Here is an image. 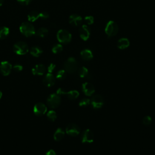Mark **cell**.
I'll list each match as a JSON object with an SVG mask.
<instances>
[{"label":"cell","instance_id":"e575fe53","mask_svg":"<svg viewBox=\"0 0 155 155\" xmlns=\"http://www.w3.org/2000/svg\"><path fill=\"white\" fill-rule=\"evenodd\" d=\"M20 4L23 5H28L32 0H17Z\"/></svg>","mask_w":155,"mask_h":155},{"label":"cell","instance_id":"52a82bcc","mask_svg":"<svg viewBox=\"0 0 155 155\" xmlns=\"http://www.w3.org/2000/svg\"><path fill=\"white\" fill-rule=\"evenodd\" d=\"M94 140V134L90 129L84 130L81 135V142L84 143H91Z\"/></svg>","mask_w":155,"mask_h":155},{"label":"cell","instance_id":"d6a6232c","mask_svg":"<svg viewBox=\"0 0 155 155\" xmlns=\"http://www.w3.org/2000/svg\"><path fill=\"white\" fill-rule=\"evenodd\" d=\"M49 17V15L46 12H41L40 13V18L43 19H46Z\"/></svg>","mask_w":155,"mask_h":155},{"label":"cell","instance_id":"ac0fdd59","mask_svg":"<svg viewBox=\"0 0 155 155\" xmlns=\"http://www.w3.org/2000/svg\"><path fill=\"white\" fill-rule=\"evenodd\" d=\"M81 56L83 60L84 61H90L91 60L93 57V53L89 49H84L81 52Z\"/></svg>","mask_w":155,"mask_h":155},{"label":"cell","instance_id":"4316f807","mask_svg":"<svg viewBox=\"0 0 155 155\" xmlns=\"http://www.w3.org/2000/svg\"><path fill=\"white\" fill-rule=\"evenodd\" d=\"M66 71L65 70H61L57 72L56 78L59 80H63L66 77Z\"/></svg>","mask_w":155,"mask_h":155},{"label":"cell","instance_id":"83f0119b","mask_svg":"<svg viewBox=\"0 0 155 155\" xmlns=\"http://www.w3.org/2000/svg\"><path fill=\"white\" fill-rule=\"evenodd\" d=\"M62 51V45L59 44L54 45L52 48V52L55 54L59 53Z\"/></svg>","mask_w":155,"mask_h":155},{"label":"cell","instance_id":"7a4b0ae2","mask_svg":"<svg viewBox=\"0 0 155 155\" xmlns=\"http://www.w3.org/2000/svg\"><path fill=\"white\" fill-rule=\"evenodd\" d=\"M19 30L21 33L27 37L31 36L33 35H35L36 32L34 26L28 22H23L21 25Z\"/></svg>","mask_w":155,"mask_h":155},{"label":"cell","instance_id":"484cf974","mask_svg":"<svg viewBox=\"0 0 155 155\" xmlns=\"http://www.w3.org/2000/svg\"><path fill=\"white\" fill-rule=\"evenodd\" d=\"M47 118L48 119V120L51 122L54 121L57 117L56 113L53 110L49 111L47 114Z\"/></svg>","mask_w":155,"mask_h":155},{"label":"cell","instance_id":"8d00e7d4","mask_svg":"<svg viewBox=\"0 0 155 155\" xmlns=\"http://www.w3.org/2000/svg\"><path fill=\"white\" fill-rule=\"evenodd\" d=\"M3 2H4V0H0V6H1L2 5Z\"/></svg>","mask_w":155,"mask_h":155},{"label":"cell","instance_id":"f546056e","mask_svg":"<svg viewBox=\"0 0 155 155\" xmlns=\"http://www.w3.org/2000/svg\"><path fill=\"white\" fill-rule=\"evenodd\" d=\"M152 122V119L150 116H145L142 119V123L145 125H150Z\"/></svg>","mask_w":155,"mask_h":155},{"label":"cell","instance_id":"cb8c5ba5","mask_svg":"<svg viewBox=\"0 0 155 155\" xmlns=\"http://www.w3.org/2000/svg\"><path fill=\"white\" fill-rule=\"evenodd\" d=\"M9 34V29L7 27H0V39H5Z\"/></svg>","mask_w":155,"mask_h":155},{"label":"cell","instance_id":"74e56055","mask_svg":"<svg viewBox=\"0 0 155 155\" xmlns=\"http://www.w3.org/2000/svg\"><path fill=\"white\" fill-rule=\"evenodd\" d=\"M2 92L0 91V99H1V97H2Z\"/></svg>","mask_w":155,"mask_h":155},{"label":"cell","instance_id":"5bb4252c","mask_svg":"<svg viewBox=\"0 0 155 155\" xmlns=\"http://www.w3.org/2000/svg\"><path fill=\"white\" fill-rule=\"evenodd\" d=\"M79 35L81 38L84 41H87L90 37V31L88 27L86 25H83L79 30Z\"/></svg>","mask_w":155,"mask_h":155},{"label":"cell","instance_id":"2e32d148","mask_svg":"<svg viewBox=\"0 0 155 155\" xmlns=\"http://www.w3.org/2000/svg\"><path fill=\"white\" fill-rule=\"evenodd\" d=\"M46 71V68L43 64H37L32 68V73L34 75L41 76L44 74Z\"/></svg>","mask_w":155,"mask_h":155},{"label":"cell","instance_id":"d590c367","mask_svg":"<svg viewBox=\"0 0 155 155\" xmlns=\"http://www.w3.org/2000/svg\"><path fill=\"white\" fill-rule=\"evenodd\" d=\"M45 155H57V154H56V152L53 150H50L49 151H48L46 153Z\"/></svg>","mask_w":155,"mask_h":155},{"label":"cell","instance_id":"9c48e42d","mask_svg":"<svg viewBox=\"0 0 155 155\" xmlns=\"http://www.w3.org/2000/svg\"><path fill=\"white\" fill-rule=\"evenodd\" d=\"M65 132L69 136L74 137L77 136L80 133V128L75 124H70L67 126Z\"/></svg>","mask_w":155,"mask_h":155},{"label":"cell","instance_id":"3957f363","mask_svg":"<svg viewBox=\"0 0 155 155\" xmlns=\"http://www.w3.org/2000/svg\"><path fill=\"white\" fill-rule=\"evenodd\" d=\"M118 25L114 21H110L107 22L105 28V32L108 37H113L116 36L118 33Z\"/></svg>","mask_w":155,"mask_h":155},{"label":"cell","instance_id":"8992f818","mask_svg":"<svg viewBox=\"0 0 155 155\" xmlns=\"http://www.w3.org/2000/svg\"><path fill=\"white\" fill-rule=\"evenodd\" d=\"M57 39L61 43L67 44L71 41V33L65 30H60L57 33Z\"/></svg>","mask_w":155,"mask_h":155},{"label":"cell","instance_id":"4dcf8cb0","mask_svg":"<svg viewBox=\"0 0 155 155\" xmlns=\"http://www.w3.org/2000/svg\"><path fill=\"white\" fill-rule=\"evenodd\" d=\"M85 22L88 24V25H90V24H92L93 22H94V18L93 16H85Z\"/></svg>","mask_w":155,"mask_h":155},{"label":"cell","instance_id":"5b68a950","mask_svg":"<svg viewBox=\"0 0 155 155\" xmlns=\"http://www.w3.org/2000/svg\"><path fill=\"white\" fill-rule=\"evenodd\" d=\"M60 95L57 93L51 94L47 99V104L48 106L51 108H57L61 104Z\"/></svg>","mask_w":155,"mask_h":155},{"label":"cell","instance_id":"836d02e7","mask_svg":"<svg viewBox=\"0 0 155 155\" xmlns=\"http://www.w3.org/2000/svg\"><path fill=\"white\" fill-rule=\"evenodd\" d=\"M55 67L56 66H55V65L54 64H50V65L48 67V73H51L53 71V70H54Z\"/></svg>","mask_w":155,"mask_h":155},{"label":"cell","instance_id":"44dd1931","mask_svg":"<svg viewBox=\"0 0 155 155\" xmlns=\"http://www.w3.org/2000/svg\"><path fill=\"white\" fill-rule=\"evenodd\" d=\"M27 18L30 22H35L40 18V13L37 11H32L28 13Z\"/></svg>","mask_w":155,"mask_h":155},{"label":"cell","instance_id":"f1b7e54d","mask_svg":"<svg viewBox=\"0 0 155 155\" xmlns=\"http://www.w3.org/2000/svg\"><path fill=\"white\" fill-rule=\"evenodd\" d=\"M90 100L89 99L84 98L80 101V102H79V105L80 107H87L90 104Z\"/></svg>","mask_w":155,"mask_h":155},{"label":"cell","instance_id":"603a6c76","mask_svg":"<svg viewBox=\"0 0 155 155\" xmlns=\"http://www.w3.org/2000/svg\"><path fill=\"white\" fill-rule=\"evenodd\" d=\"M65 94L67 95V97L71 100H74L79 96V92L77 90H71L68 92H65Z\"/></svg>","mask_w":155,"mask_h":155},{"label":"cell","instance_id":"1f68e13d","mask_svg":"<svg viewBox=\"0 0 155 155\" xmlns=\"http://www.w3.org/2000/svg\"><path fill=\"white\" fill-rule=\"evenodd\" d=\"M13 70H14L16 72H19V71H21L22 70L23 67H22V66L21 65L17 64H15V65L13 66Z\"/></svg>","mask_w":155,"mask_h":155},{"label":"cell","instance_id":"4fadbf2b","mask_svg":"<svg viewBox=\"0 0 155 155\" xmlns=\"http://www.w3.org/2000/svg\"><path fill=\"white\" fill-rule=\"evenodd\" d=\"M56 81L55 77L52 74V73H47L43 79V83L45 86L47 87H51L54 85Z\"/></svg>","mask_w":155,"mask_h":155},{"label":"cell","instance_id":"277c9868","mask_svg":"<svg viewBox=\"0 0 155 155\" xmlns=\"http://www.w3.org/2000/svg\"><path fill=\"white\" fill-rule=\"evenodd\" d=\"M13 51L17 54L24 55L28 51V47L25 42L19 41L13 45Z\"/></svg>","mask_w":155,"mask_h":155},{"label":"cell","instance_id":"e0dca14e","mask_svg":"<svg viewBox=\"0 0 155 155\" xmlns=\"http://www.w3.org/2000/svg\"><path fill=\"white\" fill-rule=\"evenodd\" d=\"M130 45V41L127 38H120L117 44V47L120 50H124L127 48Z\"/></svg>","mask_w":155,"mask_h":155},{"label":"cell","instance_id":"9a60e30c","mask_svg":"<svg viewBox=\"0 0 155 155\" xmlns=\"http://www.w3.org/2000/svg\"><path fill=\"white\" fill-rule=\"evenodd\" d=\"M69 23L73 26H79L82 22V18L78 15L73 14L69 17Z\"/></svg>","mask_w":155,"mask_h":155},{"label":"cell","instance_id":"7402d4cb","mask_svg":"<svg viewBox=\"0 0 155 155\" xmlns=\"http://www.w3.org/2000/svg\"><path fill=\"white\" fill-rule=\"evenodd\" d=\"M48 30L46 28H44V27H41L39 28L35 32V35L37 36L41 37V38L45 37L48 35Z\"/></svg>","mask_w":155,"mask_h":155},{"label":"cell","instance_id":"d6986e66","mask_svg":"<svg viewBox=\"0 0 155 155\" xmlns=\"http://www.w3.org/2000/svg\"><path fill=\"white\" fill-rule=\"evenodd\" d=\"M64 136H65V131H64V130L61 128H58L54 132L53 137L54 140L58 142L64 138Z\"/></svg>","mask_w":155,"mask_h":155},{"label":"cell","instance_id":"30bf717a","mask_svg":"<svg viewBox=\"0 0 155 155\" xmlns=\"http://www.w3.org/2000/svg\"><path fill=\"white\" fill-rule=\"evenodd\" d=\"M47 111V107L42 102H38L36 104L33 108V112L35 115L38 116H41L44 115Z\"/></svg>","mask_w":155,"mask_h":155},{"label":"cell","instance_id":"ffe728a7","mask_svg":"<svg viewBox=\"0 0 155 155\" xmlns=\"http://www.w3.org/2000/svg\"><path fill=\"white\" fill-rule=\"evenodd\" d=\"M30 53L32 56L35 57H39L42 53V50L39 47L34 46L31 48Z\"/></svg>","mask_w":155,"mask_h":155},{"label":"cell","instance_id":"ba28073f","mask_svg":"<svg viewBox=\"0 0 155 155\" xmlns=\"http://www.w3.org/2000/svg\"><path fill=\"white\" fill-rule=\"evenodd\" d=\"M90 103L94 109H99L104 105V99L101 95L96 94L92 97Z\"/></svg>","mask_w":155,"mask_h":155},{"label":"cell","instance_id":"d4e9b609","mask_svg":"<svg viewBox=\"0 0 155 155\" xmlns=\"http://www.w3.org/2000/svg\"><path fill=\"white\" fill-rule=\"evenodd\" d=\"M78 73L81 78H86L88 75V71L86 67H82L79 69Z\"/></svg>","mask_w":155,"mask_h":155},{"label":"cell","instance_id":"7c38bea8","mask_svg":"<svg viewBox=\"0 0 155 155\" xmlns=\"http://www.w3.org/2000/svg\"><path fill=\"white\" fill-rule=\"evenodd\" d=\"M82 89L84 93L87 96H91L95 91V89L94 86L90 82H85L82 85Z\"/></svg>","mask_w":155,"mask_h":155},{"label":"cell","instance_id":"6da1fadb","mask_svg":"<svg viewBox=\"0 0 155 155\" xmlns=\"http://www.w3.org/2000/svg\"><path fill=\"white\" fill-rule=\"evenodd\" d=\"M64 70L68 73H74L78 70V64L76 59L73 57L69 58L64 63Z\"/></svg>","mask_w":155,"mask_h":155},{"label":"cell","instance_id":"8fae6325","mask_svg":"<svg viewBox=\"0 0 155 155\" xmlns=\"http://www.w3.org/2000/svg\"><path fill=\"white\" fill-rule=\"evenodd\" d=\"M12 69V64L8 61H2L0 64V72L4 76H8Z\"/></svg>","mask_w":155,"mask_h":155}]
</instances>
